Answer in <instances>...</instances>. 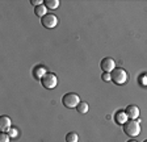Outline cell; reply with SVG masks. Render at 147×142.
<instances>
[{
  "mask_svg": "<svg viewBox=\"0 0 147 142\" xmlns=\"http://www.w3.org/2000/svg\"><path fill=\"white\" fill-rule=\"evenodd\" d=\"M141 120L138 118L137 120H127V122L123 124L122 128H123V133L127 134L129 137H137L141 134V125H139Z\"/></svg>",
  "mask_w": 147,
  "mask_h": 142,
  "instance_id": "obj_1",
  "label": "cell"
},
{
  "mask_svg": "<svg viewBox=\"0 0 147 142\" xmlns=\"http://www.w3.org/2000/svg\"><path fill=\"white\" fill-rule=\"evenodd\" d=\"M79 103H80V97L75 92H68L66 95H63V97H62V104L68 109L76 108L78 105H79Z\"/></svg>",
  "mask_w": 147,
  "mask_h": 142,
  "instance_id": "obj_2",
  "label": "cell"
},
{
  "mask_svg": "<svg viewBox=\"0 0 147 142\" xmlns=\"http://www.w3.org/2000/svg\"><path fill=\"white\" fill-rule=\"evenodd\" d=\"M41 84L46 90H54L58 86V76L54 72H47L45 76L41 79Z\"/></svg>",
  "mask_w": 147,
  "mask_h": 142,
  "instance_id": "obj_3",
  "label": "cell"
},
{
  "mask_svg": "<svg viewBox=\"0 0 147 142\" xmlns=\"http://www.w3.org/2000/svg\"><path fill=\"white\" fill-rule=\"evenodd\" d=\"M110 75H112V80H113L116 84H123V83H126L129 79L127 72L121 67H116L112 72H110Z\"/></svg>",
  "mask_w": 147,
  "mask_h": 142,
  "instance_id": "obj_4",
  "label": "cell"
},
{
  "mask_svg": "<svg viewBox=\"0 0 147 142\" xmlns=\"http://www.w3.org/2000/svg\"><path fill=\"white\" fill-rule=\"evenodd\" d=\"M41 24L46 29H53L58 25V17L55 15H53V13H47V15L43 16L42 19H41Z\"/></svg>",
  "mask_w": 147,
  "mask_h": 142,
  "instance_id": "obj_5",
  "label": "cell"
},
{
  "mask_svg": "<svg viewBox=\"0 0 147 142\" xmlns=\"http://www.w3.org/2000/svg\"><path fill=\"white\" fill-rule=\"evenodd\" d=\"M100 67L104 72H112V71L116 68V62L113 58L107 57V58H102L100 62Z\"/></svg>",
  "mask_w": 147,
  "mask_h": 142,
  "instance_id": "obj_6",
  "label": "cell"
},
{
  "mask_svg": "<svg viewBox=\"0 0 147 142\" xmlns=\"http://www.w3.org/2000/svg\"><path fill=\"white\" fill-rule=\"evenodd\" d=\"M139 108H138L137 105H127L125 108V113L127 114V118L130 120H137L139 117Z\"/></svg>",
  "mask_w": 147,
  "mask_h": 142,
  "instance_id": "obj_7",
  "label": "cell"
},
{
  "mask_svg": "<svg viewBox=\"0 0 147 142\" xmlns=\"http://www.w3.org/2000/svg\"><path fill=\"white\" fill-rule=\"evenodd\" d=\"M12 128V121L8 116H1L0 117V129L3 133H7L9 132V129Z\"/></svg>",
  "mask_w": 147,
  "mask_h": 142,
  "instance_id": "obj_8",
  "label": "cell"
},
{
  "mask_svg": "<svg viewBox=\"0 0 147 142\" xmlns=\"http://www.w3.org/2000/svg\"><path fill=\"white\" fill-rule=\"evenodd\" d=\"M114 122L118 125H123L127 122V114L125 113V111H117L114 113Z\"/></svg>",
  "mask_w": 147,
  "mask_h": 142,
  "instance_id": "obj_9",
  "label": "cell"
},
{
  "mask_svg": "<svg viewBox=\"0 0 147 142\" xmlns=\"http://www.w3.org/2000/svg\"><path fill=\"white\" fill-rule=\"evenodd\" d=\"M46 74H47V70H46L45 66H37V67L33 68V76L37 80H41Z\"/></svg>",
  "mask_w": 147,
  "mask_h": 142,
  "instance_id": "obj_10",
  "label": "cell"
},
{
  "mask_svg": "<svg viewBox=\"0 0 147 142\" xmlns=\"http://www.w3.org/2000/svg\"><path fill=\"white\" fill-rule=\"evenodd\" d=\"M46 5L45 4H41V5H37V7H34V15L36 16H38L40 19H42L43 16H46L47 13H46Z\"/></svg>",
  "mask_w": 147,
  "mask_h": 142,
  "instance_id": "obj_11",
  "label": "cell"
},
{
  "mask_svg": "<svg viewBox=\"0 0 147 142\" xmlns=\"http://www.w3.org/2000/svg\"><path fill=\"white\" fill-rule=\"evenodd\" d=\"M43 4L46 5V8H50V9H57L59 7V0H45Z\"/></svg>",
  "mask_w": 147,
  "mask_h": 142,
  "instance_id": "obj_12",
  "label": "cell"
},
{
  "mask_svg": "<svg viewBox=\"0 0 147 142\" xmlns=\"http://www.w3.org/2000/svg\"><path fill=\"white\" fill-rule=\"evenodd\" d=\"M88 109H89V107H88V104H87L86 101H80L79 105L76 107V111L79 112V113H82V114H86L87 112H88Z\"/></svg>",
  "mask_w": 147,
  "mask_h": 142,
  "instance_id": "obj_13",
  "label": "cell"
},
{
  "mask_svg": "<svg viewBox=\"0 0 147 142\" xmlns=\"http://www.w3.org/2000/svg\"><path fill=\"white\" fill-rule=\"evenodd\" d=\"M79 141V136L75 132H68L66 134V142H78Z\"/></svg>",
  "mask_w": 147,
  "mask_h": 142,
  "instance_id": "obj_14",
  "label": "cell"
},
{
  "mask_svg": "<svg viewBox=\"0 0 147 142\" xmlns=\"http://www.w3.org/2000/svg\"><path fill=\"white\" fill-rule=\"evenodd\" d=\"M11 137H9L8 133H1L0 134V142H9Z\"/></svg>",
  "mask_w": 147,
  "mask_h": 142,
  "instance_id": "obj_15",
  "label": "cell"
},
{
  "mask_svg": "<svg viewBox=\"0 0 147 142\" xmlns=\"http://www.w3.org/2000/svg\"><path fill=\"white\" fill-rule=\"evenodd\" d=\"M8 134H9V137L16 138V137L18 136V130L16 129V128H11V129H9V132H8Z\"/></svg>",
  "mask_w": 147,
  "mask_h": 142,
  "instance_id": "obj_16",
  "label": "cell"
},
{
  "mask_svg": "<svg viewBox=\"0 0 147 142\" xmlns=\"http://www.w3.org/2000/svg\"><path fill=\"white\" fill-rule=\"evenodd\" d=\"M101 79H102L104 82H110L112 80V75H110V72H102Z\"/></svg>",
  "mask_w": 147,
  "mask_h": 142,
  "instance_id": "obj_17",
  "label": "cell"
},
{
  "mask_svg": "<svg viewBox=\"0 0 147 142\" xmlns=\"http://www.w3.org/2000/svg\"><path fill=\"white\" fill-rule=\"evenodd\" d=\"M30 4L32 5H41V4H43V1L42 0H30Z\"/></svg>",
  "mask_w": 147,
  "mask_h": 142,
  "instance_id": "obj_18",
  "label": "cell"
},
{
  "mask_svg": "<svg viewBox=\"0 0 147 142\" xmlns=\"http://www.w3.org/2000/svg\"><path fill=\"white\" fill-rule=\"evenodd\" d=\"M142 79H143V80H142V84H147V75H143Z\"/></svg>",
  "mask_w": 147,
  "mask_h": 142,
  "instance_id": "obj_19",
  "label": "cell"
},
{
  "mask_svg": "<svg viewBox=\"0 0 147 142\" xmlns=\"http://www.w3.org/2000/svg\"><path fill=\"white\" fill-rule=\"evenodd\" d=\"M126 142H137L135 139H129V141H126Z\"/></svg>",
  "mask_w": 147,
  "mask_h": 142,
  "instance_id": "obj_20",
  "label": "cell"
},
{
  "mask_svg": "<svg viewBox=\"0 0 147 142\" xmlns=\"http://www.w3.org/2000/svg\"><path fill=\"white\" fill-rule=\"evenodd\" d=\"M143 142H147V139H144V141H143Z\"/></svg>",
  "mask_w": 147,
  "mask_h": 142,
  "instance_id": "obj_21",
  "label": "cell"
}]
</instances>
